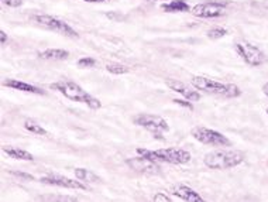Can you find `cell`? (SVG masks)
I'll return each mask as SVG.
<instances>
[{
	"label": "cell",
	"mask_w": 268,
	"mask_h": 202,
	"mask_svg": "<svg viewBox=\"0 0 268 202\" xmlns=\"http://www.w3.org/2000/svg\"><path fill=\"white\" fill-rule=\"evenodd\" d=\"M191 85L196 91L206 92V94H213V95H220V97L234 99L241 95V89L234 85V84H222L218 81L209 79L206 77H192Z\"/></svg>",
	"instance_id": "obj_3"
},
{
	"label": "cell",
	"mask_w": 268,
	"mask_h": 202,
	"mask_svg": "<svg viewBox=\"0 0 268 202\" xmlns=\"http://www.w3.org/2000/svg\"><path fill=\"white\" fill-rule=\"evenodd\" d=\"M246 160V153L241 150H234V149H219L213 150L210 153L205 154L203 157V164L216 171H223V170H230L234 168Z\"/></svg>",
	"instance_id": "obj_1"
},
{
	"label": "cell",
	"mask_w": 268,
	"mask_h": 202,
	"mask_svg": "<svg viewBox=\"0 0 268 202\" xmlns=\"http://www.w3.org/2000/svg\"><path fill=\"white\" fill-rule=\"evenodd\" d=\"M165 84H167V87H168L169 89L178 92L179 95H182L185 99H188L191 102H196V101L200 99V94L196 92V91H193V89H191V88H189L187 84H184V82H179V81H175V79H167Z\"/></svg>",
	"instance_id": "obj_12"
},
{
	"label": "cell",
	"mask_w": 268,
	"mask_h": 202,
	"mask_svg": "<svg viewBox=\"0 0 268 202\" xmlns=\"http://www.w3.org/2000/svg\"><path fill=\"white\" fill-rule=\"evenodd\" d=\"M106 69H108V72L113 74V75H123V74L129 72V68L121 65V64H108Z\"/></svg>",
	"instance_id": "obj_20"
},
{
	"label": "cell",
	"mask_w": 268,
	"mask_h": 202,
	"mask_svg": "<svg viewBox=\"0 0 268 202\" xmlns=\"http://www.w3.org/2000/svg\"><path fill=\"white\" fill-rule=\"evenodd\" d=\"M1 3L4 6H9V7L16 9V7H20L21 4H23V0H1Z\"/></svg>",
	"instance_id": "obj_23"
},
{
	"label": "cell",
	"mask_w": 268,
	"mask_h": 202,
	"mask_svg": "<svg viewBox=\"0 0 268 202\" xmlns=\"http://www.w3.org/2000/svg\"><path fill=\"white\" fill-rule=\"evenodd\" d=\"M7 39H9V36H7V34L1 30V31H0V44H1V46H4V44L7 43Z\"/></svg>",
	"instance_id": "obj_27"
},
{
	"label": "cell",
	"mask_w": 268,
	"mask_h": 202,
	"mask_svg": "<svg viewBox=\"0 0 268 202\" xmlns=\"http://www.w3.org/2000/svg\"><path fill=\"white\" fill-rule=\"evenodd\" d=\"M267 115H268V107H267Z\"/></svg>",
	"instance_id": "obj_30"
},
{
	"label": "cell",
	"mask_w": 268,
	"mask_h": 202,
	"mask_svg": "<svg viewBox=\"0 0 268 202\" xmlns=\"http://www.w3.org/2000/svg\"><path fill=\"white\" fill-rule=\"evenodd\" d=\"M134 125L140 126L146 130H149L150 133H153L157 140H164L162 133L168 132L169 125L168 122L158 115H149V113H143L137 115L133 119Z\"/></svg>",
	"instance_id": "obj_6"
},
{
	"label": "cell",
	"mask_w": 268,
	"mask_h": 202,
	"mask_svg": "<svg viewBox=\"0 0 268 202\" xmlns=\"http://www.w3.org/2000/svg\"><path fill=\"white\" fill-rule=\"evenodd\" d=\"M161 9L167 13H182V11H189L191 7L185 0H171L169 3H164Z\"/></svg>",
	"instance_id": "obj_17"
},
{
	"label": "cell",
	"mask_w": 268,
	"mask_h": 202,
	"mask_svg": "<svg viewBox=\"0 0 268 202\" xmlns=\"http://www.w3.org/2000/svg\"><path fill=\"white\" fill-rule=\"evenodd\" d=\"M96 65V59L95 58H90V57H83L79 58V61H78V67L80 68H92Z\"/></svg>",
	"instance_id": "obj_22"
},
{
	"label": "cell",
	"mask_w": 268,
	"mask_h": 202,
	"mask_svg": "<svg viewBox=\"0 0 268 202\" xmlns=\"http://www.w3.org/2000/svg\"><path fill=\"white\" fill-rule=\"evenodd\" d=\"M50 88L54 89V91L61 92L67 99L74 101V102H78V103H85L88 107L93 109V110H98V109L102 107V102H100L99 99L92 97L90 94H88L85 89H82L74 81H60V82L51 84Z\"/></svg>",
	"instance_id": "obj_2"
},
{
	"label": "cell",
	"mask_w": 268,
	"mask_h": 202,
	"mask_svg": "<svg viewBox=\"0 0 268 202\" xmlns=\"http://www.w3.org/2000/svg\"><path fill=\"white\" fill-rule=\"evenodd\" d=\"M191 136L202 145L213 146V147H230L231 142L223 133L218 130L209 129L205 126H195L191 130Z\"/></svg>",
	"instance_id": "obj_5"
},
{
	"label": "cell",
	"mask_w": 268,
	"mask_h": 202,
	"mask_svg": "<svg viewBox=\"0 0 268 202\" xmlns=\"http://www.w3.org/2000/svg\"><path fill=\"white\" fill-rule=\"evenodd\" d=\"M70 57V52L67 50L61 49H48L45 51L38 52V58L41 59H54V61H62Z\"/></svg>",
	"instance_id": "obj_16"
},
{
	"label": "cell",
	"mask_w": 268,
	"mask_h": 202,
	"mask_svg": "<svg viewBox=\"0 0 268 202\" xmlns=\"http://www.w3.org/2000/svg\"><path fill=\"white\" fill-rule=\"evenodd\" d=\"M139 155H144L150 160H154L157 163H168V164H188L192 160V155L189 152L184 149H161V150H147V149H136Z\"/></svg>",
	"instance_id": "obj_4"
},
{
	"label": "cell",
	"mask_w": 268,
	"mask_h": 202,
	"mask_svg": "<svg viewBox=\"0 0 268 202\" xmlns=\"http://www.w3.org/2000/svg\"><path fill=\"white\" fill-rule=\"evenodd\" d=\"M3 153H6L9 157L14 160H23V161H34V155L23 149L19 147H13V146H3L1 147Z\"/></svg>",
	"instance_id": "obj_15"
},
{
	"label": "cell",
	"mask_w": 268,
	"mask_h": 202,
	"mask_svg": "<svg viewBox=\"0 0 268 202\" xmlns=\"http://www.w3.org/2000/svg\"><path fill=\"white\" fill-rule=\"evenodd\" d=\"M230 1L228 0H210L193 6L191 11L195 17L199 19H218L226 13Z\"/></svg>",
	"instance_id": "obj_7"
},
{
	"label": "cell",
	"mask_w": 268,
	"mask_h": 202,
	"mask_svg": "<svg viewBox=\"0 0 268 202\" xmlns=\"http://www.w3.org/2000/svg\"><path fill=\"white\" fill-rule=\"evenodd\" d=\"M3 85L7 88H11V89H16V91H20V92H29V94H36V95H44V91L40 89V88L34 87V85L27 84V82H23V81H17V79H7Z\"/></svg>",
	"instance_id": "obj_14"
},
{
	"label": "cell",
	"mask_w": 268,
	"mask_h": 202,
	"mask_svg": "<svg viewBox=\"0 0 268 202\" xmlns=\"http://www.w3.org/2000/svg\"><path fill=\"white\" fill-rule=\"evenodd\" d=\"M83 1H88V3H102L105 0H83Z\"/></svg>",
	"instance_id": "obj_29"
},
{
	"label": "cell",
	"mask_w": 268,
	"mask_h": 202,
	"mask_svg": "<svg viewBox=\"0 0 268 202\" xmlns=\"http://www.w3.org/2000/svg\"><path fill=\"white\" fill-rule=\"evenodd\" d=\"M74 174H75V177L80 180V181H83V183H99L100 178L96 175V174L93 173V171H90V170H86V168H75L74 170Z\"/></svg>",
	"instance_id": "obj_18"
},
{
	"label": "cell",
	"mask_w": 268,
	"mask_h": 202,
	"mask_svg": "<svg viewBox=\"0 0 268 202\" xmlns=\"http://www.w3.org/2000/svg\"><path fill=\"white\" fill-rule=\"evenodd\" d=\"M174 103H177L179 106H184V107H187L189 110H193V105L191 103V101H182V99H174Z\"/></svg>",
	"instance_id": "obj_24"
},
{
	"label": "cell",
	"mask_w": 268,
	"mask_h": 202,
	"mask_svg": "<svg viewBox=\"0 0 268 202\" xmlns=\"http://www.w3.org/2000/svg\"><path fill=\"white\" fill-rule=\"evenodd\" d=\"M40 183L47 184V185H54V187H60V188H67V190H82L86 191L88 185H85L83 181L80 180H72L70 177L60 175V174L50 173L40 178Z\"/></svg>",
	"instance_id": "obj_10"
},
{
	"label": "cell",
	"mask_w": 268,
	"mask_h": 202,
	"mask_svg": "<svg viewBox=\"0 0 268 202\" xmlns=\"http://www.w3.org/2000/svg\"><path fill=\"white\" fill-rule=\"evenodd\" d=\"M13 175H16V177H21V178H26V180H34V177L30 175V174H26V173H21V171H11Z\"/></svg>",
	"instance_id": "obj_26"
},
{
	"label": "cell",
	"mask_w": 268,
	"mask_h": 202,
	"mask_svg": "<svg viewBox=\"0 0 268 202\" xmlns=\"http://www.w3.org/2000/svg\"><path fill=\"white\" fill-rule=\"evenodd\" d=\"M261 91H263V94H264L266 97H268V82H266V84L263 85V88H261Z\"/></svg>",
	"instance_id": "obj_28"
},
{
	"label": "cell",
	"mask_w": 268,
	"mask_h": 202,
	"mask_svg": "<svg viewBox=\"0 0 268 202\" xmlns=\"http://www.w3.org/2000/svg\"><path fill=\"white\" fill-rule=\"evenodd\" d=\"M172 194L175 197H178L181 200L188 202H203V198L200 197V194H198L195 190H192L191 187L185 185V184H177L172 187Z\"/></svg>",
	"instance_id": "obj_13"
},
{
	"label": "cell",
	"mask_w": 268,
	"mask_h": 202,
	"mask_svg": "<svg viewBox=\"0 0 268 202\" xmlns=\"http://www.w3.org/2000/svg\"><path fill=\"white\" fill-rule=\"evenodd\" d=\"M24 127H26V130H29L30 133H34V135H40V136L47 135V130H45V129H44L41 125H38L37 122L31 120V119H27V120L24 122Z\"/></svg>",
	"instance_id": "obj_19"
},
{
	"label": "cell",
	"mask_w": 268,
	"mask_h": 202,
	"mask_svg": "<svg viewBox=\"0 0 268 202\" xmlns=\"http://www.w3.org/2000/svg\"><path fill=\"white\" fill-rule=\"evenodd\" d=\"M153 201H155V202H169V201H171V198H169L167 194L158 193V194H155V197L153 198Z\"/></svg>",
	"instance_id": "obj_25"
},
{
	"label": "cell",
	"mask_w": 268,
	"mask_h": 202,
	"mask_svg": "<svg viewBox=\"0 0 268 202\" xmlns=\"http://www.w3.org/2000/svg\"><path fill=\"white\" fill-rule=\"evenodd\" d=\"M34 20H36L38 24H41V26L52 30V31H55V33H60V34L65 36V37H72V39H78V37H79V34L72 29L68 23L57 19V17H54V16H50V14H37V16H34Z\"/></svg>",
	"instance_id": "obj_9"
},
{
	"label": "cell",
	"mask_w": 268,
	"mask_h": 202,
	"mask_svg": "<svg viewBox=\"0 0 268 202\" xmlns=\"http://www.w3.org/2000/svg\"><path fill=\"white\" fill-rule=\"evenodd\" d=\"M126 164L129 165L131 170L141 174H157L161 170L157 161L150 160V158L144 157V155H139L136 158H127Z\"/></svg>",
	"instance_id": "obj_11"
},
{
	"label": "cell",
	"mask_w": 268,
	"mask_h": 202,
	"mask_svg": "<svg viewBox=\"0 0 268 202\" xmlns=\"http://www.w3.org/2000/svg\"><path fill=\"white\" fill-rule=\"evenodd\" d=\"M226 34H228V30L223 29V27H213V29H210L208 33H206V36H208L210 40L223 39Z\"/></svg>",
	"instance_id": "obj_21"
},
{
	"label": "cell",
	"mask_w": 268,
	"mask_h": 202,
	"mask_svg": "<svg viewBox=\"0 0 268 202\" xmlns=\"http://www.w3.org/2000/svg\"><path fill=\"white\" fill-rule=\"evenodd\" d=\"M234 50L240 57L243 58V61L248 64L250 67H261L268 61L267 55L264 54L263 50H260L257 46L248 43V41H243V43H237L234 46Z\"/></svg>",
	"instance_id": "obj_8"
}]
</instances>
